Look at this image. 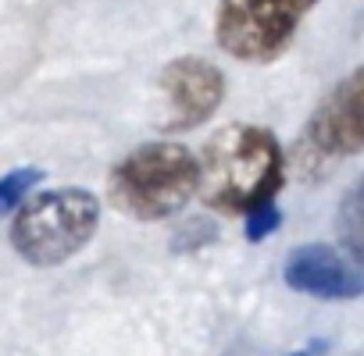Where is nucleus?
I'll return each instance as SVG.
<instances>
[{"label":"nucleus","instance_id":"f257e3e1","mask_svg":"<svg viewBox=\"0 0 364 356\" xmlns=\"http://www.w3.org/2000/svg\"><path fill=\"white\" fill-rule=\"evenodd\" d=\"M282 182V146L261 125H229L200 153V196L211 211L250 214L275 204Z\"/></svg>","mask_w":364,"mask_h":356},{"label":"nucleus","instance_id":"f03ea898","mask_svg":"<svg viewBox=\"0 0 364 356\" xmlns=\"http://www.w3.org/2000/svg\"><path fill=\"white\" fill-rule=\"evenodd\" d=\"M200 193V157L182 143H143L107 178V200L136 221H164Z\"/></svg>","mask_w":364,"mask_h":356},{"label":"nucleus","instance_id":"7ed1b4c3","mask_svg":"<svg viewBox=\"0 0 364 356\" xmlns=\"http://www.w3.org/2000/svg\"><path fill=\"white\" fill-rule=\"evenodd\" d=\"M100 200L86 189H50L29 196L11 221V246L26 264L58 267L97 232Z\"/></svg>","mask_w":364,"mask_h":356},{"label":"nucleus","instance_id":"20e7f679","mask_svg":"<svg viewBox=\"0 0 364 356\" xmlns=\"http://www.w3.org/2000/svg\"><path fill=\"white\" fill-rule=\"evenodd\" d=\"M314 4L318 0H222L215 15V40L236 61L272 65L289 50Z\"/></svg>","mask_w":364,"mask_h":356},{"label":"nucleus","instance_id":"39448f33","mask_svg":"<svg viewBox=\"0 0 364 356\" xmlns=\"http://www.w3.org/2000/svg\"><path fill=\"white\" fill-rule=\"evenodd\" d=\"M304 146L314 157H350L364 150V68L350 72L311 114Z\"/></svg>","mask_w":364,"mask_h":356},{"label":"nucleus","instance_id":"423d86ee","mask_svg":"<svg viewBox=\"0 0 364 356\" xmlns=\"http://www.w3.org/2000/svg\"><path fill=\"white\" fill-rule=\"evenodd\" d=\"M161 89L168 96V114L161 125L168 132H186L222 107L225 75L204 57H175L161 72Z\"/></svg>","mask_w":364,"mask_h":356},{"label":"nucleus","instance_id":"0eeeda50","mask_svg":"<svg viewBox=\"0 0 364 356\" xmlns=\"http://www.w3.org/2000/svg\"><path fill=\"white\" fill-rule=\"evenodd\" d=\"M282 278L293 292L304 296H318V299H357L364 296V264H357L353 257L325 246V243H311L289 253Z\"/></svg>","mask_w":364,"mask_h":356},{"label":"nucleus","instance_id":"6e6552de","mask_svg":"<svg viewBox=\"0 0 364 356\" xmlns=\"http://www.w3.org/2000/svg\"><path fill=\"white\" fill-rule=\"evenodd\" d=\"M339 232H343V243H346V250L353 253V260L364 264V178H357L353 189L343 196Z\"/></svg>","mask_w":364,"mask_h":356},{"label":"nucleus","instance_id":"1a4fd4ad","mask_svg":"<svg viewBox=\"0 0 364 356\" xmlns=\"http://www.w3.org/2000/svg\"><path fill=\"white\" fill-rule=\"evenodd\" d=\"M43 182V171L40 167H15L0 178V218L22 211V204L29 200V193Z\"/></svg>","mask_w":364,"mask_h":356},{"label":"nucleus","instance_id":"9d476101","mask_svg":"<svg viewBox=\"0 0 364 356\" xmlns=\"http://www.w3.org/2000/svg\"><path fill=\"white\" fill-rule=\"evenodd\" d=\"M279 225H282V211H279L275 204H264V207H257V211L247 214V239H250V243H261V239H268Z\"/></svg>","mask_w":364,"mask_h":356},{"label":"nucleus","instance_id":"9b49d317","mask_svg":"<svg viewBox=\"0 0 364 356\" xmlns=\"http://www.w3.org/2000/svg\"><path fill=\"white\" fill-rule=\"evenodd\" d=\"M293 356H307V352H293Z\"/></svg>","mask_w":364,"mask_h":356}]
</instances>
